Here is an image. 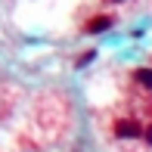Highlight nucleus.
<instances>
[{
  "instance_id": "2",
  "label": "nucleus",
  "mask_w": 152,
  "mask_h": 152,
  "mask_svg": "<svg viewBox=\"0 0 152 152\" xmlns=\"http://www.w3.org/2000/svg\"><path fill=\"white\" fill-rule=\"evenodd\" d=\"M106 28H112V16H93L90 22L84 25V31H87V34H96V31H106Z\"/></svg>"
},
{
  "instance_id": "1",
  "label": "nucleus",
  "mask_w": 152,
  "mask_h": 152,
  "mask_svg": "<svg viewBox=\"0 0 152 152\" xmlns=\"http://www.w3.org/2000/svg\"><path fill=\"white\" fill-rule=\"evenodd\" d=\"M143 124L137 121V118H118L115 121V134L118 137H143Z\"/></svg>"
},
{
  "instance_id": "5",
  "label": "nucleus",
  "mask_w": 152,
  "mask_h": 152,
  "mask_svg": "<svg viewBox=\"0 0 152 152\" xmlns=\"http://www.w3.org/2000/svg\"><path fill=\"white\" fill-rule=\"evenodd\" d=\"M115 3H118V0H115Z\"/></svg>"
},
{
  "instance_id": "3",
  "label": "nucleus",
  "mask_w": 152,
  "mask_h": 152,
  "mask_svg": "<svg viewBox=\"0 0 152 152\" xmlns=\"http://www.w3.org/2000/svg\"><path fill=\"white\" fill-rule=\"evenodd\" d=\"M134 81L140 87H146V90H152V68H137V72H134Z\"/></svg>"
},
{
  "instance_id": "4",
  "label": "nucleus",
  "mask_w": 152,
  "mask_h": 152,
  "mask_svg": "<svg viewBox=\"0 0 152 152\" xmlns=\"http://www.w3.org/2000/svg\"><path fill=\"white\" fill-rule=\"evenodd\" d=\"M143 140H146V143H152V124H149L146 130H143Z\"/></svg>"
}]
</instances>
